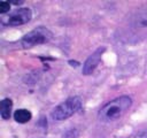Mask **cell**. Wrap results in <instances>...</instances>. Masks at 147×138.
<instances>
[{
	"instance_id": "8fae6325",
	"label": "cell",
	"mask_w": 147,
	"mask_h": 138,
	"mask_svg": "<svg viewBox=\"0 0 147 138\" xmlns=\"http://www.w3.org/2000/svg\"><path fill=\"white\" fill-rule=\"evenodd\" d=\"M69 63H70L71 66H75V67H77V66H78V63H77V62H74V61H69Z\"/></svg>"
},
{
	"instance_id": "6da1fadb",
	"label": "cell",
	"mask_w": 147,
	"mask_h": 138,
	"mask_svg": "<svg viewBox=\"0 0 147 138\" xmlns=\"http://www.w3.org/2000/svg\"><path fill=\"white\" fill-rule=\"evenodd\" d=\"M132 105V99L127 95L118 97L109 102H107L99 110V118L102 122H113L119 118L122 115L129 110Z\"/></svg>"
},
{
	"instance_id": "3957f363",
	"label": "cell",
	"mask_w": 147,
	"mask_h": 138,
	"mask_svg": "<svg viewBox=\"0 0 147 138\" xmlns=\"http://www.w3.org/2000/svg\"><path fill=\"white\" fill-rule=\"evenodd\" d=\"M53 37V33L45 26H38L34 30L28 32L21 40V44L24 48H30L39 44H45L49 41Z\"/></svg>"
},
{
	"instance_id": "7a4b0ae2",
	"label": "cell",
	"mask_w": 147,
	"mask_h": 138,
	"mask_svg": "<svg viewBox=\"0 0 147 138\" xmlns=\"http://www.w3.org/2000/svg\"><path fill=\"white\" fill-rule=\"evenodd\" d=\"M82 99L79 97L68 98L65 101L56 106L52 112V117L55 121H63L76 114L82 108Z\"/></svg>"
},
{
	"instance_id": "ba28073f",
	"label": "cell",
	"mask_w": 147,
	"mask_h": 138,
	"mask_svg": "<svg viewBox=\"0 0 147 138\" xmlns=\"http://www.w3.org/2000/svg\"><path fill=\"white\" fill-rule=\"evenodd\" d=\"M133 26L134 28H138V26L147 28V9L137 12L136 16L133 17Z\"/></svg>"
},
{
	"instance_id": "5b68a950",
	"label": "cell",
	"mask_w": 147,
	"mask_h": 138,
	"mask_svg": "<svg viewBox=\"0 0 147 138\" xmlns=\"http://www.w3.org/2000/svg\"><path fill=\"white\" fill-rule=\"evenodd\" d=\"M103 52H105V47H99L86 59V61L83 64V74L84 75H91L95 70V68L98 67V64L101 61V55Z\"/></svg>"
},
{
	"instance_id": "9c48e42d",
	"label": "cell",
	"mask_w": 147,
	"mask_h": 138,
	"mask_svg": "<svg viewBox=\"0 0 147 138\" xmlns=\"http://www.w3.org/2000/svg\"><path fill=\"white\" fill-rule=\"evenodd\" d=\"M9 9H10V2L9 1H0V13L1 14L9 12Z\"/></svg>"
},
{
	"instance_id": "8992f818",
	"label": "cell",
	"mask_w": 147,
	"mask_h": 138,
	"mask_svg": "<svg viewBox=\"0 0 147 138\" xmlns=\"http://www.w3.org/2000/svg\"><path fill=\"white\" fill-rule=\"evenodd\" d=\"M11 108H13V101H11V99L5 98L0 102V116L3 120H8L10 117Z\"/></svg>"
},
{
	"instance_id": "277c9868",
	"label": "cell",
	"mask_w": 147,
	"mask_h": 138,
	"mask_svg": "<svg viewBox=\"0 0 147 138\" xmlns=\"http://www.w3.org/2000/svg\"><path fill=\"white\" fill-rule=\"evenodd\" d=\"M31 17H32V13L30 8H17L13 12H9L6 16H2L1 24L17 26V25H22L30 22Z\"/></svg>"
},
{
	"instance_id": "52a82bcc",
	"label": "cell",
	"mask_w": 147,
	"mask_h": 138,
	"mask_svg": "<svg viewBox=\"0 0 147 138\" xmlns=\"http://www.w3.org/2000/svg\"><path fill=\"white\" fill-rule=\"evenodd\" d=\"M31 117H32L31 112L28 110V109H24V108L17 109V110H15V113H14V120H15L16 122H18V123H22V124L29 122V121L31 120Z\"/></svg>"
},
{
	"instance_id": "30bf717a",
	"label": "cell",
	"mask_w": 147,
	"mask_h": 138,
	"mask_svg": "<svg viewBox=\"0 0 147 138\" xmlns=\"http://www.w3.org/2000/svg\"><path fill=\"white\" fill-rule=\"evenodd\" d=\"M129 138H147V130L138 131V132L133 133L132 136H130Z\"/></svg>"
}]
</instances>
